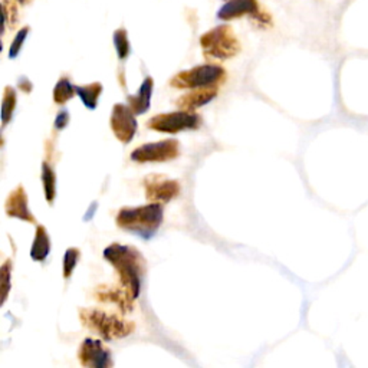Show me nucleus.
<instances>
[{
    "label": "nucleus",
    "mask_w": 368,
    "mask_h": 368,
    "mask_svg": "<svg viewBox=\"0 0 368 368\" xmlns=\"http://www.w3.org/2000/svg\"><path fill=\"white\" fill-rule=\"evenodd\" d=\"M104 258L111 263L118 275V282L122 288L136 301L141 294V283L146 275V259L134 247L112 243L104 251Z\"/></svg>",
    "instance_id": "f257e3e1"
},
{
    "label": "nucleus",
    "mask_w": 368,
    "mask_h": 368,
    "mask_svg": "<svg viewBox=\"0 0 368 368\" xmlns=\"http://www.w3.org/2000/svg\"><path fill=\"white\" fill-rule=\"evenodd\" d=\"M162 218H165V208L161 206V203L150 201L144 206L119 209L115 223L122 230L150 239L157 233Z\"/></svg>",
    "instance_id": "f03ea898"
},
{
    "label": "nucleus",
    "mask_w": 368,
    "mask_h": 368,
    "mask_svg": "<svg viewBox=\"0 0 368 368\" xmlns=\"http://www.w3.org/2000/svg\"><path fill=\"white\" fill-rule=\"evenodd\" d=\"M79 319L85 328L105 341L126 338L136 331V324L133 321H127L118 314L107 312L98 308L79 309Z\"/></svg>",
    "instance_id": "7ed1b4c3"
},
{
    "label": "nucleus",
    "mask_w": 368,
    "mask_h": 368,
    "mask_svg": "<svg viewBox=\"0 0 368 368\" xmlns=\"http://www.w3.org/2000/svg\"><path fill=\"white\" fill-rule=\"evenodd\" d=\"M225 79L226 71L222 66L208 64L179 72L170 79V85L177 90H197L218 87L225 83Z\"/></svg>",
    "instance_id": "20e7f679"
},
{
    "label": "nucleus",
    "mask_w": 368,
    "mask_h": 368,
    "mask_svg": "<svg viewBox=\"0 0 368 368\" xmlns=\"http://www.w3.org/2000/svg\"><path fill=\"white\" fill-rule=\"evenodd\" d=\"M204 57L212 59H229L240 52V44L230 26H219L200 37Z\"/></svg>",
    "instance_id": "39448f33"
},
{
    "label": "nucleus",
    "mask_w": 368,
    "mask_h": 368,
    "mask_svg": "<svg viewBox=\"0 0 368 368\" xmlns=\"http://www.w3.org/2000/svg\"><path fill=\"white\" fill-rule=\"evenodd\" d=\"M201 126V117L193 111L180 109L176 112L157 114L147 121V127L157 133L177 134L182 131L197 130Z\"/></svg>",
    "instance_id": "423d86ee"
},
{
    "label": "nucleus",
    "mask_w": 368,
    "mask_h": 368,
    "mask_svg": "<svg viewBox=\"0 0 368 368\" xmlns=\"http://www.w3.org/2000/svg\"><path fill=\"white\" fill-rule=\"evenodd\" d=\"M180 155V143L177 140H162L157 143H147L134 148L130 154L131 160L140 165L144 162H166Z\"/></svg>",
    "instance_id": "0eeeda50"
},
{
    "label": "nucleus",
    "mask_w": 368,
    "mask_h": 368,
    "mask_svg": "<svg viewBox=\"0 0 368 368\" xmlns=\"http://www.w3.org/2000/svg\"><path fill=\"white\" fill-rule=\"evenodd\" d=\"M109 126L115 138L122 144L131 143L138 129L134 111L124 104H115L112 107Z\"/></svg>",
    "instance_id": "6e6552de"
},
{
    "label": "nucleus",
    "mask_w": 368,
    "mask_h": 368,
    "mask_svg": "<svg viewBox=\"0 0 368 368\" xmlns=\"http://www.w3.org/2000/svg\"><path fill=\"white\" fill-rule=\"evenodd\" d=\"M146 198L153 203H169L180 194L182 186L177 180L162 174H148L143 180Z\"/></svg>",
    "instance_id": "1a4fd4ad"
},
{
    "label": "nucleus",
    "mask_w": 368,
    "mask_h": 368,
    "mask_svg": "<svg viewBox=\"0 0 368 368\" xmlns=\"http://www.w3.org/2000/svg\"><path fill=\"white\" fill-rule=\"evenodd\" d=\"M78 361L87 368H111L114 365L111 351L95 338H85L79 345Z\"/></svg>",
    "instance_id": "9d476101"
},
{
    "label": "nucleus",
    "mask_w": 368,
    "mask_h": 368,
    "mask_svg": "<svg viewBox=\"0 0 368 368\" xmlns=\"http://www.w3.org/2000/svg\"><path fill=\"white\" fill-rule=\"evenodd\" d=\"M5 212L9 218H15L32 225L36 223V219L29 209L28 193L22 184H19L15 190L9 193L5 201Z\"/></svg>",
    "instance_id": "9b49d317"
},
{
    "label": "nucleus",
    "mask_w": 368,
    "mask_h": 368,
    "mask_svg": "<svg viewBox=\"0 0 368 368\" xmlns=\"http://www.w3.org/2000/svg\"><path fill=\"white\" fill-rule=\"evenodd\" d=\"M94 295L100 302L114 304L122 312H131L133 311L134 299L129 294V291L122 288L121 285H119V288H117V286H98L97 291L94 292Z\"/></svg>",
    "instance_id": "f8f14e48"
},
{
    "label": "nucleus",
    "mask_w": 368,
    "mask_h": 368,
    "mask_svg": "<svg viewBox=\"0 0 368 368\" xmlns=\"http://www.w3.org/2000/svg\"><path fill=\"white\" fill-rule=\"evenodd\" d=\"M219 94L218 87H208V88H197L193 90L191 93H187L184 95H182L177 101L176 105L180 109H186V111H194L200 107H204L206 104L212 102Z\"/></svg>",
    "instance_id": "ddd939ff"
},
{
    "label": "nucleus",
    "mask_w": 368,
    "mask_h": 368,
    "mask_svg": "<svg viewBox=\"0 0 368 368\" xmlns=\"http://www.w3.org/2000/svg\"><path fill=\"white\" fill-rule=\"evenodd\" d=\"M259 11L256 0H230L227 5H225L218 16L223 20H230V19H237L244 15H256Z\"/></svg>",
    "instance_id": "4468645a"
},
{
    "label": "nucleus",
    "mask_w": 368,
    "mask_h": 368,
    "mask_svg": "<svg viewBox=\"0 0 368 368\" xmlns=\"http://www.w3.org/2000/svg\"><path fill=\"white\" fill-rule=\"evenodd\" d=\"M153 90H154V79L151 76H147L143 81V84L136 95H127L129 105L136 115H141L150 109Z\"/></svg>",
    "instance_id": "2eb2a0df"
},
{
    "label": "nucleus",
    "mask_w": 368,
    "mask_h": 368,
    "mask_svg": "<svg viewBox=\"0 0 368 368\" xmlns=\"http://www.w3.org/2000/svg\"><path fill=\"white\" fill-rule=\"evenodd\" d=\"M51 252V237L45 226L37 225L35 230V237L30 248V258L35 262H44Z\"/></svg>",
    "instance_id": "dca6fc26"
},
{
    "label": "nucleus",
    "mask_w": 368,
    "mask_h": 368,
    "mask_svg": "<svg viewBox=\"0 0 368 368\" xmlns=\"http://www.w3.org/2000/svg\"><path fill=\"white\" fill-rule=\"evenodd\" d=\"M76 95H79L81 101L88 109H95L98 107L100 95L102 94V85L100 83H93L83 87H75Z\"/></svg>",
    "instance_id": "f3484780"
},
{
    "label": "nucleus",
    "mask_w": 368,
    "mask_h": 368,
    "mask_svg": "<svg viewBox=\"0 0 368 368\" xmlns=\"http://www.w3.org/2000/svg\"><path fill=\"white\" fill-rule=\"evenodd\" d=\"M42 184L45 198L49 204H52L57 197V174L48 161L42 162Z\"/></svg>",
    "instance_id": "a211bd4d"
},
{
    "label": "nucleus",
    "mask_w": 368,
    "mask_h": 368,
    "mask_svg": "<svg viewBox=\"0 0 368 368\" xmlns=\"http://www.w3.org/2000/svg\"><path fill=\"white\" fill-rule=\"evenodd\" d=\"M16 104H18V97H16L15 88H12L9 85L5 87L4 100H2V126L4 127H6L12 121Z\"/></svg>",
    "instance_id": "6ab92c4d"
},
{
    "label": "nucleus",
    "mask_w": 368,
    "mask_h": 368,
    "mask_svg": "<svg viewBox=\"0 0 368 368\" xmlns=\"http://www.w3.org/2000/svg\"><path fill=\"white\" fill-rule=\"evenodd\" d=\"M75 95H76V90L71 84V81L68 78H61L58 81V84L54 88V101H55V104L64 105L69 100H72Z\"/></svg>",
    "instance_id": "aec40b11"
},
{
    "label": "nucleus",
    "mask_w": 368,
    "mask_h": 368,
    "mask_svg": "<svg viewBox=\"0 0 368 368\" xmlns=\"http://www.w3.org/2000/svg\"><path fill=\"white\" fill-rule=\"evenodd\" d=\"M79 258H81V251L79 249H76V248L66 249V252L64 255V262H62V272H64V278L66 280L72 276Z\"/></svg>",
    "instance_id": "412c9836"
},
{
    "label": "nucleus",
    "mask_w": 368,
    "mask_h": 368,
    "mask_svg": "<svg viewBox=\"0 0 368 368\" xmlns=\"http://www.w3.org/2000/svg\"><path fill=\"white\" fill-rule=\"evenodd\" d=\"M114 45L119 59H126L130 55V42L127 32L124 29H118L114 33Z\"/></svg>",
    "instance_id": "4be33fe9"
},
{
    "label": "nucleus",
    "mask_w": 368,
    "mask_h": 368,
    "mask_svg": "<svg viewBox=\"0 0 368 368\" xmlns=\"http://www.w3.org/2000/svg\"><path fill=\"white\" fill-rule=\"evenodd\" d=\"M0 275H2V288H4V294H2V305L6 302L9 291L12 288L11 283V278H12V261H6L2 266V271H0Z\"/></svg>",
    "instance_id": "5701e85b"
},
{
    "label": "nucleus",
    "mask_w": 368,
    "mask_h": 368,
    "mask_svg": "<svg viewBox=\"0 0 368 368\" xmlns=\"http://www.w3.org/2000/svg\"><path fill=\"white\" fill-rule=\"evenodd\" d=\"M28 33H29V28H23V29L16 35V37L13 39V42H12V45H11V51H9V57H11L12 59L19 55V52H20L23 44H25V39H26Z\"/></svg>",
    "instance_id": "b1692460"
},
{
    "label": "nucleus",
    "mask_w": 368,
    "mask_h": 368,
    "mask_svg": "<svg viewBox=\"0 0 368 368\" xmlns=\"http://www.w3.org/2000/svg\"><path fill=\"white\" fill-rule=\"evenodd\" d=\"M4 16H5V23L11 20V26H15L18 22V9L15 6L13 0H4Z\"/></svg>",
    "instance_id": "393cba45"
},
{
    "label": "nucleus",
    "mask_w": 368,
    "mask_h": 368,
    "mask_svg": "<svg viewBox=\"0 0 368 368\" xmlns=\"http://www.w3.org/2000/svg\"><path fill=\"white\" fill-rule=\"evenodd\" d=\"M69 122V112L68 111H61L57 118H55V129L57 130H64Z\"/></svg>",
    "instance_id": "a878e982"
},
{
    "label": "nucleus",
    "mask_w": 368,
    "mask_h": 368,
    "mask_svg": "<svg viewBox=\"0 0 368 368\" xmlns=\"http://www.w3.org/2000/svg\"><path fill=\"white\" fill-rule=\"evenodd\" d=\"M19 88H20L23 93L29 94V93L32 91V84L29 83V81H28L26 78H20V81H19Z\"/></svg>",
    "instance_id": "bb28decb"
},
{
    "label": "nucleus",
    "mask_w": 368,
    "mask_h": 368,
    "mask_svg": "<svg viewBox=\"0 0 368 368\" xmlns=\"http://www.w3.org/2000/svg\"><path fill=\"white\" fill-rule=\"evenodd\" d=\"M20 2L22 4H28V2H30V0H20Z\"/></svg>",
    "instance_id": "cd10ccee"
}]
</instances>
